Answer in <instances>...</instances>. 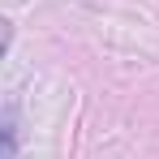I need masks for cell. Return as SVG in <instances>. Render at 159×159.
<instances>
[{
  "instance_id": "cell-1",
  "label": "cell",
  "mask_w": 159,
  "mask_h": 159,
  "mask_svg": "<svg viewBox=\"0 0 159 159\" xmlns=\"http://www.w3.org/2000/svg\"><path fill=\"white\" fill-rule=\"evenodd\" d=\"M0 138H4V151H0V159H17V125H13V107L4 112V129H0Z\"/></svg>"
}]
</instances>
